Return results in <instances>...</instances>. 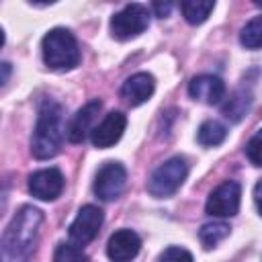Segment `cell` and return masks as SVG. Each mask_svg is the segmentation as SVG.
Returning <instances> with one entry per match:
<instances>
[{
    "label": "cell",
    "mask_w": 262,
    "mask_h": 262,
    "mask_svg": "<svg viewBox=\"0 0 262 262\" xmlns=\"http://www.w3.org/2000/svg\"><path fill=\"white\" fill-rule=\"evenodd\" d=\"M100 108H102V102L96 98V100H90L88 104H84V106L74 115V119L70 121V125H68V129H66V135H68V139H70L72 143H82V141L86 139V135H88V131H90V125H92V121L96 119V115H98Z\"/></svg>",
    "instance_id": "cell-14"
},
{
    "label": "cell",
    "mask_w": 262,
    "mask_h": 262,
    "mask_svg": "<svg viewBox=\"0 0 262 262\" xmlns=\"http://www.w3.org/2000/svg\"><path fill=\"white\" fill-rule=\"evenodd\" d=\"M250 106H252V94L246 92V90H237V92H233L225 100V104L221 106V113H223L225 119L237 123V121H242L246 117V113L250 111Z\"/></svg>",
    "instance_id": "cell-15"
},
{
    "label": "cell",
    "mask_w": 262,
    "mask_h": 262,
    "mask_svg": "<svg viewBox=\"0 0 262 262\" xmlns=\"http://www.w3.org/2000/svg\"><path fill=\"white\" fill-rule=\"evenodd\" d=\"M225 137H227V129L219 121H205L199 127V133H196L199 143L205 145V147H215V145L223 143Z\"/></svg>",
    "instance_id": "cell-17"
},
{
    "label": "cell",
    "mask_w": 262,
    "mask_h": 262,
    "mask_svg": "<svg viewBox=\"0 0 262 262\" xmlns=\"http://www.w3.org/2000/svg\"><path fill=\"white\" fill-rule=\"evenodd\" d=\"M151 10L156 12V16L164 18V16L170 14V10H172V2H154V4H151Z\"/></svg>",
    "instance_id": "cell-23"
},
{
    "label": "cell",
    "mask_w": 262,
    "mask_h": 262,
    "mask_svg": "<svg viewBox=\"0 0 262 262\" xmlns=\"http://www.w3.org/2000/svg\"><path fill=\"white\" fill-rule=\"evenodd\" d=\"M141 250V239L133 229H119L106 242V256L111 262H131Z\"/></svg>",
    "instance_id": "cell-11"
},
{
    "label": "cell",
    "mask_w": 262,
    "mask_h": 262,
    "mask_svg": "<svg viewBox=\"0 0 262 262\" xmlns=\"http://www.w3.org/2000/svg\"><path fill=\"white\" fill-rule=\"evenodd\" d=\"M254 203L258 207V213L262 215V180H258L254 186Z\"/></svg>",
    "instance_id": "cell-24"
},
{
    "label": "cell",
    "mask_w": 262,
    "mask_h": 262,
    "mask_svg": "<svg viewBox=\"0 0 262 262\" xmlns=\"http://www.w3.org/2000/svg\"><path fill=\"white\" fill-rule=\"evenodd\" d=\"M127 182V170L119 162H104L94 178V192L102 201H115L121 196Z\"/></svg>",
    "instance_id": "cell-7"
},
{
    "label": "cell",
    "mask_w": 262,
    "mask_h": 262,
    "mask_svg": "<svg viewBox=\"0 0 262 262\" xmlns=\"http://www.w3.org/2000/svg\"><path fill=\"white\" fill-rule=\"evenodd\" d=\"M149 25V10L143 4H127L123 10H119L117 14H113L111 18V33L113 37L127 41L133 39L137 35H141Z\"/></svg>",
    "instance_id": "cell-5"
},
{
    "label": "cell",
    "mask_w": 262,
    "mask_h": 262,
    "mask_svg": "<svg viewBox=\"0 0 262 262\" xmlns=\"http://www.w3.org/2000/svg\"><path fill=\"white\" fill-rule=\"evenodd\" d=\"M53 262H88V256L74 244H59L55 248Z\"/></svg>",
    "instance_id": "cell-20"
},
{
    "label": "cell",
    "mask_w": 262,
    "mask_h": 262,
    "mask_svg": "<svg viewBox=\"0 0 262 262\" xmlns=\"http://www.w3.org/2000/svg\"><path fill=\"white\" fill-rule=\"evenodd\" d=\"M43 61L51 70H72L80 63V49L76 37L61 27L51 29L41 43Z\"/></svg>",
    "instance_id": "cell-3"
},
{
    "label": "cell",
    "mask_w": 262,
    "mask_h": 262,
    "mask_svg": "<svg viewBox=\"0 0 262 262\" xmlns=\"http://www.w3.org/2000/svg\"><path fill=\"white\" fill-rule=\"evenodd\" d=\"M158 262H192V254L180 246H170L160 254Z\"/></svg>",
    "instance_id": "cell-22"
},
{
    "label": "cell",
    "mask_w": 262,
    "mask_h": 262,
    "mask_svg": "<svg viewBox=\"0 0 262 262\" xmlns=\"http://www.w3.org/2000/svg\"><path fill=\"white\" fill-rule=\"evenodd\" d=\"M182 14L186 18V23L190 25H201L209 18V14L215 8V2H199V0H186L180 4Z\"/></svg>",
    "instance_id": "cell-18"
},
{
    "label": "cell",
    "mask_w": 262,
    "mask_h": 262,
    "mask_svg": "<svg viewBox=\"0 0 262 262\" xmlns=\"http://www.w3.org/2000/svg\"><path fill=\"white\" fill-rule=\"evenodd\" d=\"M239 41L246 49H260L262 47V14L254 16L239 33Z\"/></svg>",
    "instance_id": "cell-19"
},
{
    "label": "cell",
    "mask_w": 262,
    "mask_h": 262,
    "mask_svg": "<svg viewBox=\"0 0 262 262\" xmlns=\"http://www.w3.org/2000/svg\"><path fill=\"white\" fill-rule=\"evenodd\" d=\"M154 88H156V82H154V76L147 74V72H137L133 76H129L123 86H121V96L131 104V106H137V104H143L145 100H149V96L154 94Z\"/></svg>",
    "instance_id": "cell-13"
},
{
    "label": "cell",
    "mask_w": 262,
    "mask_h": 262,
    "mask_svg": "<svg viewBox=\"0 0 262 262\" xmlns=\"http://www.w3.org/2000/svg\"><path fill=\"white\" fill-rule=\"evenodd\" d=\"M186 174H188V166L184 158L180 156L170 158L151 172L147 180V192L156 199H168L182 186V182L186 180Z\"/></svg>",
    "instance_id": "cell-4"
},
{
    "label": "cell",
    "mask_w": 262,
    "mask_h": 262,
    "mask_svg": "<svg viewBox=\"0 0 262 262\" xmlns=\"http://www.w3.org/2000/svg\"><path fill=\"white\" fill-rule=\"evenodd\" d=\"M246 156L254 166H262V129H258L250 137V141L246 145Z\"/></svg>",
    "instance_id": "cell-21"
},
{
    "label": "cell",
    "mask_w": 262,
    "mask_h": 262,
    "mask_svg": "<svg viewBox=\"0 0 262 262\" xmlns=\"http://www.w3.org/2000/svg\"><path fill=\"white\" fill-rule=\"evenodd\" d=\"M63 141V108L55 100H43L31 137V151L37 160L53 158Z\"/></svg>",
    "instance_id": "cell-2"
},
{
    "label": "cell",
    "mask_w": 262,
    "mask_h": 262,
    "mask_svg": "<svg viewBox=\"0 0 262 262\" xmlns=\"http://www.w3.org/2000/svg\"><path fill=\"white\" fill-rule=\"evenodd\" d=\"M41 223H43V213L33 205H23L2 233L0 260L27 262L37 248Z\"/></svg>",
    "instance_id": "cell-1"
},
{
    "label": "cell",
    "mask_w": 262,
    "mask_h": 262,
    "mask_svg": "<svg viewBox=\"0 0 262 262\" xmlns=\"http://www.w3.org/2000/svg\"><path fill=\"white\" fill-rule=\"evenodd\" d=\"M127 127V117L121 113V111H111L92 131H90V141L94 147L98 149H106L111 145H115L123 131Z\"/></svg>",
    "instance_id": "cell-10"
},
{
    "label": "cell",
    "mask_w": 262,
    "mask_h": 262,
    "mask_svg": "<svg viewBox=\"0 0 262 262\" xmlns=\"http://www.w3.org/2000/svg\"><path fill=\"white\" fill-rule=\"evenodd\" d=\"M188 94L190 98L201 100L205 104H217L225 96V82L219 76L201 74L188 82Z\"/></svg>",
    "instance_id": "cell-12"
},
{
    "label": "cell",
    "mask_w": 262,
    "mask_h": 262,
    "mask_svg": "<svg viewBox=\"0 0 262 262\" xmlns=\"http://www.w3.org/2000/svg\"><path fill=\"white\" fill-rule=\"evenodd\" d=\"M8 74H10V63L4 61V63H2V84L8 82Z\"/></svg>",
    "instance_id": "cell-25"
},
{
    "label": "cell",
    "mask_w": 262,
    "mask_h": 262,
    "mask_svg": "<svg viewBox=\"0 0 262 262\" xmlns=\"http://www.w3.org/2000/svg\"><path fill=\"white\" fill-rule=\"evenodd\" d=\"M229 229L231 227L225 221H209L199 229V239L207 250H211L229 235Z\"/></svg>",
    "instance_id": "cell-16"
},
{
    "label": "cell",
    "mask_w": 262,
    "mask_h": 262,
    "mask_svg": "<svg viewBox=\"0 0 262 262\" xmlns=\"http://www.w3.org/2000/svg\"><path fill=\"white\" fill-rule=\"evenodd\" d=\"M239 199H242L239 182L225 180L209 194L205 203V211L211 217H233L239 211Z\"/></svg>",
    "instance_id": "cell-6"
},
{
    "label": "cell",
    "mask_w": 262,
    "mask_h": 262,
    "mask_svg": "<svg viewBox=\"0 0 262 262\" xmlns=\"http://www.w3.org/2000/svg\"><path fill=\"white\" fill-rule=\"evenodd\" d=\"M29 190L39 201H55L63 190V174L59 168H43L29 176Z\"/></svg>",
    "instance_id": "cell-9"
},
{
    "label": "cell",
    "mask_w": 262,
    "mask_h": 262,
    "mask_svg": "<svg viewBox=\"0 0 262 262\" xmlns=\"http://www.w3.org/2000/svg\"><path fill=\"white\" fill-rule=\"evenodd\" d=\"M102 211L98 209V207H94V205H84L80 211H78V215H76V219L72 221V225H70V229H68V233H70V239L74 242V244H78V246H86V244H90L96 235H98V229H100V225H102Z\"/></svg>",
    "instance_id": "cell-8"
}]
</instances>
